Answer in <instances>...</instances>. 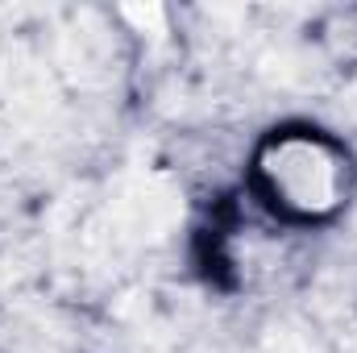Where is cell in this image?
I'll list each match as a JSON object with an SVG mask.
<instances>
[{"instance_id":"1","label":"cell","mask_w":357,"mask_h":353,"mask_svg":"<svg viewBox=\"0 0 357 353\" xmlns=\"http://www.w3.org/2000/svg\"><path fill=\"white\" fill-rule=\"evenodd\" d=\"M262 179L282 212L328 216L345 204L349 163L333 142L316 133H287V137H274L262 154Z\"/></svg>"}]
</instances>
